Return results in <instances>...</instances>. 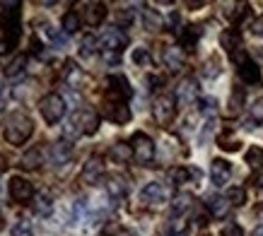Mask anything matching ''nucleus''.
<instances>
[{"mask_svg": "<svg viewBox=\"0 0 263 236\" xmlns=\"http://www.w3.org/2000/svg\"><path fill=\"white\" fill-rule=\"evenodd\" d=\"M22 5L20 3H3L0 5V29L5 34V44L10 48L17 46V39H20V24H22Z\"/></svg>", "mask_w": 263, "mask_h": 236, "instance_id": "1", "label": "nucleus"}, {"mask_svg": "<svg viewBox=\"0 0 263 236\" xmlns=\"http://www.w3.org/2000/svg\"><path fill=\"white\" fill-rule=\"evenodd\" d=\"M34 133V123L29 116L24 113H12L5 126V137H8L10 145H24V142L32 137Z\"/></svg>", "mask_w": 263, "mask_h": 236, "instance_id": "2", "label": "nucleus"}, {"mask_svg": "<svg viewBox=\"0 0 263 236\" xmlns=\"http://www.w3.org/2000/svg\"><path fill=\"white\" fill-rule=\"evenodd\" d=\"M39 111H41V116H44V121L53 126V123H58V121H63V118H65L68 104H65V99L61 94L51 92V94H46L39 102Z\"/></svg>", "mask_w": 263, "mask_h": 236, "instance_id": "3", "label": "nucleus"}, {"mask_svg": "<svg viewBox=\"0 0 263 236\" xmlns=\"http://www.w3.org/2000/svg\"><path fill=\"white\" fill-rule=\"evenodd\" d=\"M130 147H133V157L140 164H152V159H155V142L150 140V135L136 133L130 137Z\"/></svg>", "mask_w": 263, "mask_h": 236, "instance_id": "4", "label": "nucleus"}, {"mask_svg": "<svg viewBox=\"0 0 263 236\" xmlns=\"http://www.w3.org/2000/svg\"><path fill=\"white\" fill-rule=\"evenodd\" d=\"M152 113H155V121L160 123V126H172V121H174L176 116V99L172 94H162L157 102H155V109H152Z\"/></svg>", "mask_w": 263, "mask_h": 236, "instance_id": "5", "label": "nucleus"}, {"mask_svg": "<svg viewBox=\"0 0 263 236\" xmlns=\"http://www.w3.org/2000/svg\"><path fill=\"white\" fill-rule=\"evenodd\" d=\"M126 44H128V36L121 32L119 27L106 29V32L102 34V39H99V46H102L104 53H121Z\"/></svg>", "mask_w": 263, "mask_h": 236, "instance_id": "6", "label": "nucleus"}, {"mask_svg": "<svg viewBox=\"0 0 263 236\" xmlns=\"http://www.w3.org/2000/svg\"><path fill=\"white\" fill-rule=\"evenodd\" d=\"M8 186H10V198L15 203H27V200L34 198V186L22 176H12Z\"/></svg>", "mask_w": 263, "mask_h": 236, "instance_id": "7", "label": "nucleus"}, {"mask_svg": "<svg viewBox=\"0 0 263 236\" xmlns=\"http://www.w3.org/2000/svg\"><path fill=\"white\" fill-rule=\"evenodd\" d=\"M167 198H169V188L162 186V183H157V181L147 183V186L140 190V200H145V203H150V205L167 203Z\"/></svg>", "mask_w": 263, "mask_h": 236, "instance_id": "8", "label": "nucleus"}, {"mask_svg": "<svg viewBox=\"0 0 263 236\" xmlns=\"http://www.w3.org/2000/svg\"><path fill=\"white\" fill-rule=\"evenodd\" d=\"M106 85H109V94L114 99H119V102H123V99H128L133 94V89H130V85H128V80L123 75H111L106 80Z\"/></svg>", "mask_w": 263, "mask_h": 236, "instance_id": "9", "label": "nucleus"}, {"mask_svg": "<svg viewBox=\"0 0 263 236\" xmlns=\"http://www.w3.org/2000/svg\"><path fill=\"white\" fill-rule=\"evenodd\" d=\"M75 121H78V126H80V130L85 135H95L97 130H99V116H97L95 111H78L75 113Z\"/></svg>", "mask_w": 263, "mask_h": 236, "instance_id": "10", "label": "nucleus"}, {"mask_svg": "<svg viewBox=\"0 0 263 236\" xmlns=\"http://www.w3.org/2000/svg\"><path fill=\"white\" fill-rule=\"evenodd\" d=\"M104 173V162L102 157H89L87 164L82 166V181L89 183V186H95L99 181V176Z\"/></svg>", "mask_w": 263, "mask_h": 236, "instance_id": "11", "label": "nucleus"}, {"mask_svg": "<svg viewBox=\"0 0 263 236\" xmlns=\"http://www.w3.org/2000/svg\"><path fill=\"white\" fill-rule=\"evenodd\" d=\"M48 157H51V164H56V166L68 164L72 157V145L68 140H58L56 145H51V154Z\"/></svg>", "mask_w": 263, "mask_h": 236, "instance_id": "12", "label": "nucleus"}, {"mask_svg": "<svg viewBox=\"0 0 263 236\" xmlns=\"http://www.w3.org/2000/svg\"><path fill=\"white\" fill-rule=\"evenodd\" d=\"M162 58H164V65H167L172 72H179L183 68V63H186V55H183L181 46H167L164 53H162Z\"/></svg>", "mask_w": 263, "mask_h": 236, "instance_id": "13", "label": "nucleus"}, {"mask_svg": "<svg viewBox=\"0 0 263 236\" xmlns=\"http://www.w3.org/2000/svg\"><path fill=\"white\" fill-rule=\"evenodd\" d=\"M104 118H109L114 123H128V121H130V109H128L123 102L106 104V106H104Z\"/></svg>", "mask_w": 263, "mask_h": 236, "instance_id": "14", "label": "nucleus"}, {"mask_svg": "<svg viewBox=\"0 0 263 236\" xmlns=\"http://www.w3.org/2000/svg\"><path fill=\"white\" fill-rule=\"evenodd\" d=\"M232 176V166L230 162H224V159H215L213 164H210V179L215 186H224V183L230 181Z\"/></svg>", "mask_w": 263, "mask_h": 236, "instance_id": "15", "label": "nucleus"}, {"mask_svg": "<svg viewBox=\"0 0 263 236\" xmlns=\"http://www.w3.org/2000/svg\"><path fill=\"white\" fill-rule=\"evenodd\" d=\"M208 210H210V214H213L215 220H222V217L230 214L232 203L227 200V195H210L208 198Z\"/></svg>", "mask_w": 263, "mask_h": 236, "instance_id": "16", "label": "nucleus"}, {"mask_svg": "<svg viewBox=\"0 0 263 236\" xmlns=\"http://www.w3.org/2000/svg\"><path fill=\"white\" fill-rule=\"evenodd\" d=\"M106 193H109V198L111 200H123V198L128 195V183L123 176H109L106 179Z\"/></svg>", "mask_w": 263, "mask_h": 236, "instance_id": "17", "label": "nucleus"}, {"mask_svg": "<svg viewBox=\"0 0 263 236\" xmlns=\"http://www.w3.org/2000/svg\"><path fill=\"white\" fill-rule=\"evenodd\" d=\"M239 77H241V82H247V85H258V82H261V68H258L251 58H247V61L239 65Z\"/></svg>", "mask_w": 263, "mask_h": 236, "instance_id": "18", "label": "nucleus"}, {"mask_svg": "<svg viewBox=\"0 0 263 236\" xmlns=\"http://www.w3.org/2000/svg\"><path fill=\"white\" fill-rule=\"evenodd\" d=\"M196 94H198V85L196 80H183L179 89H176V104H191L196 102Z\"/></svg>", "mask_w": 263, "mask_h": 236, "instance_id": "19", "label": "nucleus"}, {"mask_svg": "<svg viewBox=\"0 0 263 236\" xmlns=\"http://www.w3.org/2000/svg\"><path fill=\"white\" fill-rule=\"evenodd\" d=\"M104 17H106V5L104 3H89L87 10H85V22L89 27H99L104 22Z\"/></svg>", "mask_w": 263, "mask_h": 236, "instance_id": "20", "label": "nucleus"}, {"mask_svg": "<svg viewBox=\"0 0 263 236\" xmlns=\"http://www.w3.org/2000/svg\"><path fill=\"white\" fill-rule=\"evenodd\" d=\"M193 200H196V198H193L191 193H179V195L172 200V214H174V217L186 214L193 207Z\"/></svg>", "mask_w": 263, "mask_h": 236, "instance_id": "21", "label": "nucleus"}, {"mask_svg": "<svg viewBox=\"0 0 263 236\" xmlns=\"http://www.w3.org/2000/svg\"><path fill=\"white\" fill-rule=\"evenodd\" d=\"M143 24L147 32H160L162 24H164V19H162V15L157 12V10L152 8H143Z\"/></svg>", "mask_w": 263, "mask_h": 236, "instance_id": "22", "label": "nucleus"}, {"mask_svg": "<svg viewBox=\"0 0 263 236\" xmlns=\"http://www.w3.org/2000/svg\"><path fill=\"white\" fill-rule=\"evenodd\" d=\"M109 157L114 162H119V164H126L128 159L133 157V147L126 145V142H116V145H111V150H109Z\"/></svg>", "mask_w": 263, "mask_h": 236, "instance_id": "23", "label": "nucleus"}, {"mask_svg": "<svg viewBox=\"0 0 263 236\" xmlns=\"http://www.w3.org/2000/svg\"><path fill=\"white\" fill-rule=\"evenodd\" d=\"M63 77H65V82H68V87L70 89H75V87H80V80H82V72H80V68L72 63V61H68L65 63V70H63Z\"/></svg>", "mask_w": 263, "mask_h": 236, "instance_id": "24", "label": "nucleus"}, {"mask_svg": "<svg viewBox=\"0 0 263 236\" xmlns=\"http://www.w3.org/2000/svg\"><path fill=\"white\" fill-rule=\"evenodd\" d=\"M198 36H200L198 27H186V29H181V48H183V51H193V46H196Z\"/></svg>", "mask_w": 263, "mask_h": 236, "instance_id": "25", "label": "nucleus"}, {"mask_svg": "<svg viewBox=\"0 0 263 236\" xmlns=\"http://www.w3.org/2000/svg\"><path fill=\"white\" fill-rule=\"evenodd\" d=\"M34 212L39 214V217H48V214L53 212V200L48 195H36L34 198Z\"/></svg>", "mask_w": 263, "mask_h": 236, "instance_id": "26", "label": "nucleus"}, {"mask_svg": "<svg viewBox=\"0 0 263 236\" xmlns=\"http://www.w3.org/2000/svg\"><path fill=\"white\" fill-rule=\"evenodd\" d=\"M99 39H97L95 34H85L82 36V44H80V53L85 55V58H89V55H95L97 51H99Z\"/></svg>", "mask_w": 263, "mask_h": 236, "instance_id": "27", "label": "nucleus"}, {"mask_svg": "<svg viewBox=\"0 0 263 236\" xmlns=\"http://www.w3.org/2000/svg\"><path fill=\"white\" fill-rule=\"evenodd\" d=\"M61 27H63L65 34H75L78 29H80V15H78V12H72V10H70V12H65Z\"/></svg>", "mask_w": 263, "mask_h": 236, "instance_id": "28", "label": "nucleus"}, {"mask_svg": "<svg viewBox=\"0 0 263 236\" xmlns=\"http://www.w3.org/2000/svg\"><path fill=\"white\" fill-rule=\"evenodd\" d=\"M24 65H27V58H24V55H17L15 61L5 68V77L15 80V77H20V75H24Z\"/></svg>", "mask_w": 263, "mask_h": 236, "instance_id": "29", "label": "nucleus"}, {"mask_svg": "<svg viewBox=\"0 0 263 236\" xmlns=\"http://www.w3.org/2000/svg\"><path fill=\"white\" fill-rule=\"evenodd\" d=\"M41 164V150L39 147H32L22 154V166L24 169H36Z\"/></svg>", "mask_w": 263, "mask_h": 236, "instance_id": "30", "label": "nucleus"}, {"mask_svg": "<svg viewBox=\"0 0 263 236\" xmlns=\"http://www.w3.org/2000/svg\"><path fill=\"white\" fill-rule=\"evenodd\" d=\"M198 111L208 118L217 116V102L213 99V96H203V99H198Z\"/></svg>", "mask_w": 263, "mask_h": 236, "instance_id": "31", "label": "nucleus"}, {"mask_svg": "<svg viewBox=\"0 0 263 236\" xmlns=\"http://www.w3.org/2000/svg\"><path fill=\"white\" fill-rule=\"evenodd\" d=\"M169 179H172V183H176V186L189 183V179H191V169H186V166H176V169L169 171Z\"/></svg>", "mask_w": 263, "mask_h": 236, "instance_id": "32", "label": "nucleus"}, {"mask_svg": "<svg viewBox=\"0 0 263 236\" xmlns=\"http://www.w3.org/2000/svg\"><path fill=\"white\" fill-rule=\"evenodd\" d=\"M10 234H12V236H34L32 222H27V220L15 222V224H12V229H10Z\"/></svg>", "mask_w": 263, "mask_h": 236, "instance_id": "33", "label": "nucleus"}, {"mask_svg": "<svg viewBox=\"0 0 263 236\" xmlns=\"http://www.w3.org/2000/svg\"><path fill=\"white\" fill-rule=\"evenodd\" d=\"M247 164L249 166H263V150L261 147H249L247 150Z\"/></svg>", "mask_w": 263, "mask_h": 236, "instance_id": "34", "label": "nucleus"}, {"mask_svg": "<svg viewBox=\"0 0 263 236\" xmlns=\"http://www.w3.org/2000/svg\"><path fill=\"white\" fill-rule=\"evenodd\" d=\"M63 135H65V140L70 142L72 137H78V135H82V130H80V126H78V121H75V116L65 123V128H63Z\"/></svg>", "mask_w": 263, "mask_h": 236, "instance_id": "35", "label": "nucleus"}, {"mask_svg": "<svg viewBox=\"0 0 263 236\" xmlns=\"http://www.w3.org/2000/svg\"><path fill=\"white\" fill-rule=\"evenodd\" d=\"M227 200H230L232 205H244V200H247V193H244V188L234 186V188L227 190Z\"/></svg>", "mask_w": 263, "mask_h": 236, "instance_id": "36", "label": "nucleus"}, {"mask_svg": "<svg viewBox=\"0 0 263 236\" xmlns=\"http://www.w3.org/2000/svg\"><path fill=\"white\" fill-rule=\"evenodd\" d=\"M217 75H220V63H217L215 58H210V61L203 65V77L213 80V77H217Z\"/></svg>", "mask_w": 263, "mask_h": 236, "instance_id": "37", "label": "nucleus"}, {"mask_svg": "<svg viewBox=\"0 0 263 236\" xmlns=\"http://www.w3.org/2000/svg\"><path fill=\"white\" fill-rule=\"evenodd\" d=\"M150 51H147V48H136V51H133V63L136 65H150Z\"/></svg>", "mask_w": 263, "mask_h": 236, "instance_id": "38", "label": "nucleus"}, {"mask_svg": "<svg viewBox=\"0 0 263 236\" xmlns=\"http://www.w3.org/2000/svg\"><path fill=\"white\" fill-rule=\"evenodd\" d=\"M36 29H39V34H44V36H46L48 41H56V36H58V32L56 29H53V27H51V24L46 22V19H44V22H36Z\"/></svg>", "mask_w": 263, "mask_h": 236, "instance_id": "39", "label": "nucleus"}, {"mask_svg": "<svg viewBox=\"0 0 263 236\" xmlns=\"http://www.w3.org/2000/svg\"><path fill=\"white\" fill-rule=\"evenodd\" d=\"M241 102H244V89H234V92H232V99H230L232 113H237V111L241 109Z\"/></svg>", "mask_w": 263, "mask_h": 236, "instance_id": "40", "label": "nucleus"}, {"mask_svg": "<svg viewBox=\"0 0 263 236\" xmlns=\"http://www.w3.org/2000/svg\"><path fill=\"white\" fill-rule=\"evenodd\" d=\"M251 121L254 123H263V99H256L251 106Z\"/></svg>", "mask_w": 263, "mask_h": 236, "instance_id": "41", "label": "nucleus"}, {"mask_svg": "<svg viewBox=\"0 0 263 236\" xmlns=\"http://www.w3.org/2000/svg\"><path fill=\"white\" fill-rule=\"evenodd\" d=\"M222 236H244V229L239 227V224H234V222H230V224H224L222 231H220Z\"/></svg>", "mask_w": 263, "mask_h": 236, "instance_id": "42", "label": "nucleus"}, {"mask_svg": "<svg viewBox=\"0 0 263 236\" xmlns=\"http://www.w3.org/2000/svg\"><path fill=\"white\" fill-rule=\"evenodd\" d=\"M169 234H186V222L181 217H174L169 224Z\"/></svg>", "mask_w": 263, "mask_h": 236, "instance_id": "43", "label": "nucleus"}, {"mask_svg": "<svg viewBox=\"0 0 263 236\" xmlns=\"http://www.w3.org/2000/svg\"><path fill=\"white\" fill-rule=\"evenodd\" d=\"M167 27L169 29H172V32H176V27H179V12H172V15H169V19H167Z\"/></svg>", "mask_w": 263, "mask_h": 236, "instance_id": "44", "label": "nucleus"}, {"mask_svg": "<svg viewBox=\"0 0 263 236\" xmlns=\"http://www.w3.org/2000/svg\"><path fill=\"white\" fill-rule=\"evenodd\" d=\"M104 61L109 65H119L121 63V53H104Z\"/></svg>", "mask_w": 263, "mask_h": 236, "instance_id": "45", "label": "nucleus"}, {"mask_svg": "<svg viewBox=\"0 0 263 236\" xmlns=\"http://www.w3.org/2000/svg\"><path fill=\"white\" fill-rule=\"evenodd\" d=\"M251 32H254V34H263V17L254 19V24H251Z\"/></svg>", "mask_w": 263, "mask_h": 236, "instance_id": "46", "label": "nucleus"}, {"mask_svg": "<svg viewBox=\"0 0 263 236\" xmlns=\"http://www.w3.org/2000/svg\"><path fill=\"white\" fill-rule=\"evenodd\" d=\"M254 183H256V186H258V188L263 190V173H258V176H256V179H254Z\"/></svg>", "mask_w": 263, "mask_h": 236, "instance_id": "47", "label": "nucleus"}, {"mask_svg": "<svg viewBox=\"0 0 263 236\" xmlns=\"http://www.w3.org/2000/svg\"><path fill=\"white\" fill-rule=\"evenodd\" d=\"M5 104H8L5 102V96H0V111H5Z\"/></svg>", "mask_w": 263, "mask_h": 236, "instance_id": "48", "label": "nucleus"}, {"mask_svg": "<svg viewBox=\"0 0 263 236\" xmlns=\"http://www.w3.org/2000/svg\"><path fill=\"white\" fill-rule=\"evenodd\" d=\"M254 236H263V227H258V229H256V231H254Z\"/></svg>", "mask_w": 263, "mask_h": 236, "instance_id": "49", "label": "nucleus"}, {"mask_svg": "<svg viewBox=\"0 0 263 236\" xmlns=\"http://www.w3.org/2000/svg\"><path fill=\"white\" fill-rule=\"evenodd\" d=\"M169 236H186V234H169Z\"/></svg>", "mask_w": 263, "mask_h": 236, "instance_id": "50", "label": "nucleus"}, {"mask_svg": "<svg viewBox=\"0 0 263 236\" xmlns=\"http://www.w3.org/2000/svg\"><path fill=\"white\" fill-rule=\"evenodd\" d=\"M0 89H3V77H0Z\"/></svg>", "mask_w": 263, "mask_h": 236, "instance_id": "51", "label": "nucleus"}]
</instances>
